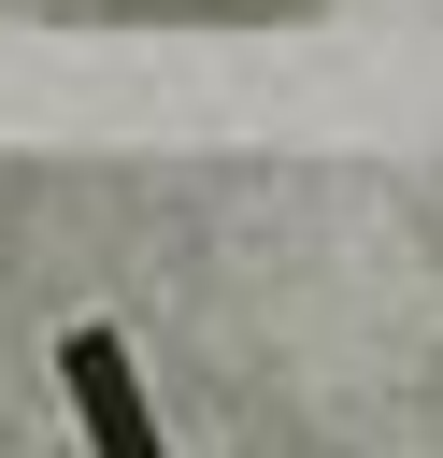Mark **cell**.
Instances as JSON below:
<instances>
[{
  "mask_svg": "<svg viewBox=\"0 0 443 458\" xmlns=\"http://www.w3.org/2000/svg\"><path fill=\"white\" fill-rule=\"evenodd\" d=\"M57 386H71V415H86V458H171V444H157V401H143V372H129L114 329H71V344H57Z\"/></svg>",
  "mask_w": 443,
  "mask_h": 458,
  "instance_id": "6da1fadb",
  "label": "cell"
}]
</instances>
